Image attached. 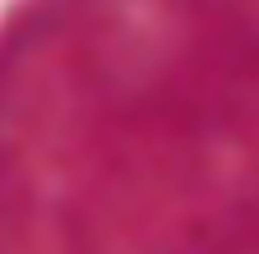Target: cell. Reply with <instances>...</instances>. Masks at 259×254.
<instances>
[{
    "mask_svg": "<svg viewBox=\"0 0 259 254\" xmlns=\"http://www.w3.org/2000/svg\"><path fill=\"white\" fill-rule=\"evenodd\" d=\"M0 254H259V0H5Z\"/></svg>",
    "mask_w": 259,
    "mask_h": 254,
    "instance_id": "6da1fadb",
    "label": "cell"
}]
</instances>
